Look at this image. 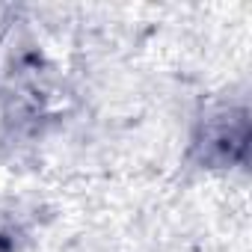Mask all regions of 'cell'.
I'll list each match as a JSON object with an SVG mask.
<instances>
[{
	"mask_svg": "<svg viewBox=\"0 0 252 252\" xmlns=\"http://www.w3.org/2000/svg\"><path fill=\"white\" fill-rule=\"evenodd\" d=\"M249 152V110L246 104H220L208 110L190 140V155L205 169L243 166Z\"/></svg>",
	"mask_w": 252,
	"mask_h": 252,
	"instance_id": "6da1fadb",
	"label": "cell"
}]
</instances>
